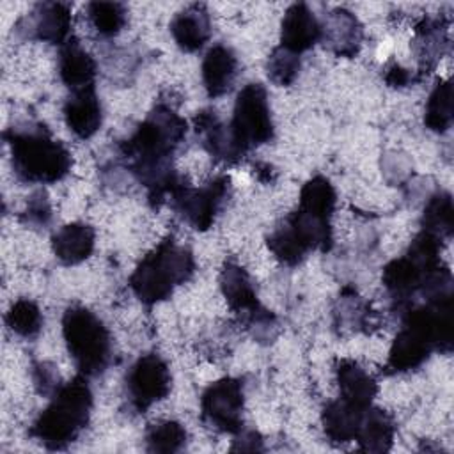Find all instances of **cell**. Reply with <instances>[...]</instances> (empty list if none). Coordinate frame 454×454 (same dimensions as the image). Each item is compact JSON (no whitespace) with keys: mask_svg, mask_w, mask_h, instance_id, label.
<instances>
[{"mask_svg":"<svg viewBox=\"0 0 454 454\" xmlns=\"http://www.w3.org/2000/svg\"><path fill=\"white\" fill-rule=\"evenodd\" d=\"M394 438V424L381 410H365L356 440L365 450H388Z\"/></svg>","mask_w":454,"mask_h":454,"instance_id":"19","label":"cell"},{"mask_svg":"<svg viewBox=\"0 0 454 454\" xmlns=\"http://www.w3.org/2000/svg\"><path fill=\"white\" fill-rule=\"evenodd\" d=\"M59 69L64 83L73 90H78L92 85L96 64L76 41H66L60 51Z\"/></svg>","mask_w":454,"mask_h":454,"instance_id":"15","label":"cell"},{"mask_svg":"<svg viewBox=\"0 0 454 454\" xmlns=\"http://www.w3.org/2000/svg\"><path fill=\"white\" fill-rule=\"evenodd\" d=\"M193 271L192 254L172 241H165L144 257L129 278L133 293L144 303L165 300L177 284H183Z\"/></svg>","mask_w":454,"mask_h":454,"instance_id":"3","label":"cell"},{"mask_svg":"<svg viewBox=\"0 0 454 454\" xmlns=\"http://www.w3.org/2000/svg\"><path fill=\"white\" fill-rule=\"evenodd\" d=\"M64 117L69 129L80 138H89L98 131L101 124V105L92 85L73 90L64 105Z\"/></svg>","mask_w":454,"mask_h":454,"instance_id":"11","label":"cell"},{"mask_svg":"<svg viewBox=\"0 0 454 454\" xmlns=\"http://www.w3.org/2000/svg\"><path fill=\"white\" fill-rule=\"evenodd\" d=\"M5 319L9 328L21 337H34L43 325L41 312L30 300H18L7 312Z\"/></svg>","mask_w":454,"mask_h":454,"instance_id":"25","label":"cell"},{"mask_svg":"<svg viewBox=\"0 0 454 454\" xmlns=\"http://www.w3.org/2000/svg\"><path fill=\"white\" fill-rule=\"evenodd\" d=\"M238 60L234 53L222 44L213 46L202 62V80L209 96L216 98L229 90L236 76Z\"/></svg>","mask_w":454,"mask_h":454,"instance_id":"13","label":"cell"},{"mask_svg":"<svg viewBox=\"0 0 454 454\" xmlns=\"http://www.w3.org/2000/svg\"><path fill=\"white\" fill-rule=\"evenodd\" d=\"M170 32L176 39V43L186 50L195 51L209 39V14L204 5L193 4L176 14V18L170 23Z\"/></svg>","mask_w":454,"mask_h":454,"instance_id":"12","label":"cell"},{"mask_svg":"<svg viewBox=\"0 0 454 454\" xmlns=\"http://www.w3.org/2000/svg\"><path fill=\"white\" fill-rule=\"evenodd\" d=\"M424 232L434 238L452 232V199L449 193H440L427 202L424 209Z\"/></svg>","mask_w":454,"mask_h":454,"instance_id":"23","label":"cell"},{"mask_svg":"<svg viewBox=\"0 0 454 454\" xmlns=\"http://www.w3.org/2000/svg\"><path fill=\"white\" fill-rule=\"evenodd\" d=\"M326 35L337 53L340 55L355 53L360 41V27L356 23V18L351 12L342 9L333 11L326 23Z\"/></svg>","mask_w":454,"mask_h":454,"instance_id":"20","label":"cell"},{"mask_svg":"<svg viewBox=\"0 0 454 454\" xmlns=\"http://www.w3.org/2000/svg\"><path fill=\"white\" fill-rule=\"evenodd\" d=\"M408 73L404 71V69H401L399 66H392L390 69H388V74H387V80H388V83H392V85H395V87H401V85H404L406 82H408Z\"/></svg>","mask_w":454,"mask_h":454,"instance_id":"29","label":"cell"},{"mask_svg":"<svg viewBox=\"0 0 454 454\" xmlns=\"http://www.w3.org/2000/svg\"><path fill=\"white\" fill-rule=\"evenodd\" d=\"M225 190V179H216L202 190H192L177 183L170 195L174 206L190 225H193L195 229H207L213 223V218L223 200Z\"/></svg>","mask_w":454,"mask_h":454,"instance_id":"8","label":"cell"},{"mask_svg":"<svg viewBox=\"0 0 454 454\" xmlns=\"http://www.w3.org/2000/svg\"><path fill=\"white\" fill-rule=\"evenodd\" d=\"M222 291L229 305L245 314L247 319L255 326L270 325V314L264 310L255 298V291L250 284L248 275L236 264H227L222 273Z\"/></svg>","mask_w":454,"mask_h":454,"instance_id":"9","label":"cell"},{"mask_svg":"<svg viewBox=\"0 0 454 454\" xmlns=\"http://www.w3.org/2000/svg\"><path fill=\"white\" fill-rule=\"evenodd\" d=\"M323 35L314 12L305 4H293L282 20V48L291 53L309 50Z\"/></svg>","mask_w":454,"mask_h":454,"instance_id":"10","label":"cell"},{"mask_svg":"<svg viewBox=\"0 0 454 454\" xmlns=\"http://www.w3.org/2000/svg\"><path fill=\"white\" fill-rule=\"evenodd\" d=\"M367 408L349 404L346 401H337L326 406L323 415V424L326 434L335 442L355 440Z\"/></svg>","mask_w":454,"mask_h":454,"instance_id":"18","label":"cell"},{"mask_svg":"<svg viewBox=\"0 0 454 454\" xmlns=\"http://www.w3.org/2000/svg\"><path fill=\"white\" fill-rule=\"evenodd\" d=\"M229 129L241 153L270 142L273 137V122L262 85L248 83L241 89Z\"/></svg>","mask_w":454,"mask_h":454,"instance_id":"5","label":"cell"},{"mask_svg":"<svg viewBox=\"0 0 454 454\" xmlns=\"http://www.w3.org/2000/svg\"><path fill=\"white\" fill-rule=\"evenodd\" d=\"M94 248V231L85 223H69L53 236V252L64 264H78Z\"/></svg>","mask_w":454,"mask_h":454,"instance_id":"14","label":"cell"},{"mask_svg":"<svg viewBox=\"0 0 454 454\" xmlns=\"http://www.w3.org/2000/svg\"><path fill=\"white\" fill-rule=\"evenodd\" d=\"M202 417L218 431L236 433L241 427L243 390L241 383L232 378H223L207 387L202 395Z\"/></svg>","mask_w":454,"mask_h":454,"instance_id":"6","label":"cell"},{"mask_svg":"<svg viewBox=\"0 0 454 454\" xmlns=\"http://www.w3.org/2000/svg\"><path fill=\"white\" fill-rule=\"evenodd\" d=\"M16 174L30 183H53L64 177L71 167L67 149L44 129L14 131L11 140Z\"/></svg>","mask_w":454,"mask_h":454,"instance_id":"2","label":"cell"},{"mask_svg":"<svg viewBox=\"0 0 454 454\" xmlns=\"http://www.w3.org/2000/svg\"><path fill=\"white\" fill-rule=\"evenodd\" d=\"M337 378L342 401L360 408L371 404L378 388L374 380L360 365L355 362H342L337 369Z\"/></svg>","mask_w":454,"mask_h":454,"instance_id":"17","label":"cell"},{"mask_svg":"<svg viewBox=\"0 0 454 454\" xmlns=\"http://www.w3.org/2000/svg\"><path fill=\"white\" fill-rule=\"evenodd\" d=\"M92 404L90 390L83 378L59 387L50 406L34 424V436L48 449H64L87 424Z\"/></svg>","mask_w":454,"mask_h":454,"instance_id":"1","label":"cell"},{"mask_svg":"<svg viewBox=\"0 0 454 454\" xmlns=\"http://www.w3.org/2000/svg\"><path fill=\"white\" fill-rule=\"evenodd\" d=\"M62 332L67 351L83 374L96 376L106 367L110 335L94 312L83 307L67 309L62 319Z\"/></svg>","mask_w":454,"mask_h":454,"instance_id":"4","label":"cell"},{"mask_svg":"<svg viewBox=\"0 0 454 454\" xmlns=\"http://www.w3.org/2000/svg\"><path fill=\"white\" fill-rule=\"evenodd\" d=\"M87 11L92 27L101 35L117 34L126 21V11L117 2H92L87 5Z\"/></svg>","mask_w":454,"mask_h":454,"instance_id":"24","label":"cell"},{"mask_svg":"<svg viewBox=\"0 0 454 454\" xmlns=\"http://www.w3.org/2000/svg\"><path fill=\"white\" fill-rule=\"evenodd\" d=\"M298 67H300L298 55L280 46L271 53L268 60V76L277 85H289L294 80Z\"/></svg>","mask_w":454,"mask_h":454,"instance_id":"27","label":"cell"},{"mask_svg":"<svg viewBox=\"0 0 454 454\" xmlns=\"http://www.w3.org/2000/svg\"><path fill=\"white\" fill-rule=\"evenodd\" d=\"M243 438H245V440H254V438H257V436H255L254 433H248V434H245ZM257 443H259V440H255L250 447H247V445L239 443V447H238V449H241V450H245V449H247V450H255V449H259V445H257Z\"/></svg>","mask_w":454,"mask_h":454,"instance_id":"30","label":"cell"},{"mask_svg":"<svg viewBox=\"0 0 454 454\" xmlns=\"http://www.w3.org/2000/svg\"><path fill=\"white\" fill-rule=\"evenodd\" d=\"M186 431L174 420L160 422L147 433V445L153 452H176L184 445Z\"/></svg>","mask_w":454,"mask_h":454,"instance_id":"26","label":"cell"},{"mask_svg":"<svg viewBox=\"0 0 454 454\" xmlns=\"http://www.w3.org/2000/svg\"><path fill=\"white\" fill-rule=\"evenodd\" d=\"M335 206V192L332 188V184L317 176L314 179H310L300 193V207L305 213L316 215V216H323V218H330L332 211Z\"/></svg>","mask_w":454,"mask_h":454,"instance_id":"21","label":"cell"},{"mask_svg":"<svg viewBox=\"0 0 454 454\" xmlns=\"http://www.w3.org/2000/svg\"><path fill=\"white\" fill-rule=\"evenodd\" d=\"M170 390L167 364L156 355H144L128 374V392L138 410L161 401Z\"/></svg>","mask_w":454,"mask_h":454,"instance_id":"7","label":"cell"},{"mask_svg":"<svg viewBox=\"0 0 454 454\" xmlns=\"http://www.w3.org/2000/svg\"><path fill=\"white\" fill-rule=\"evenodd\" d=\"M426 126L433 131H445L452 122V87L449 82H440L426 105Z\"/></svg>","mask_w":454,"mask_h":454,"instance_id":"22","label":"cell"},{"mask_svg":"<svg viewBox=\"0 0 454 454\" xmlns=\"http://www.w3.org/2000/svg\"><path fill=\"white\" fill-rule=\"evenodd\" d=\"M71 14L66 4L48 2L41 4L34 12L32 30L37 39L62 44L69 34Z\"/></svg>","mask_w":454,"mask_h":454,"instance_id":"16","label":"cell"},{"mask_svg":"<svg viewBox=\"0 0 454 454\" xmlns=\"http://www.w3.org/2000/svg\"><path fill=\"white\" fill-rule=\"evenodd\" d=\"M27 215H28V220L35 222V223H44L48 220L50 207H48L46 197L43 193H37L32 197V200L28 202V207H27Z\"/></svg>","mask_w":454,"mask_h":454,"instance_id":"28","label":"cell"}]
</instances>
